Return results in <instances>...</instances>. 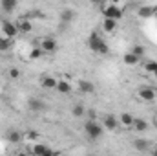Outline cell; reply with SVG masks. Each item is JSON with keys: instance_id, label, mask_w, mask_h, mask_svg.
Masks as SVG:
<instances>
[{"instance_id": "ffe728a7", "label": "cell", "mask_w": 157, "mask_h": 156, "mask_svg": "<svg viewBox=\"0 0 157 156\" xmlns=\"http://www.w3.org/2000/svg\"><path fill=\"white\" fill-rule=\"evenodd\" d=\"M152 15H154V7H150V6H144L139 9V17H143V18H148Z\"/></svg>"}, {"instance_id": "ba28073f", "label": "cell", "mask_w": 157, "mask_h": 156, "mask_svg": "<svg viewBox=\"0 0 157 156\" xmlns=\"http://www.w3.org/2000/svg\"><path fill=\"white\" fill-rule=\"evenodd\" d=\"M78 90L82 94H93L95 92V84L91 81H86V79H80L78 81Z\"/></svg>"}, {"instance_id": "4316f807", "label": "cell", "mask_w": 157, "mask_h": 156, "mask_svg": "<svg viewBox=\"0 0 157 156\" xmlns=\"http://www.w3.org/2000/svg\"><path fill=\"white\" fill-rule=\"evenodd\" d=\"M155 68H157V63H155V61L146 63V72H148V74H154V72H155Z\"/></svg>"}, {"instance_id": "7402d4cb", "label": "cell", "mask_w": 157, "mask_h": 156, "mask_svg": "<svg viewBox=\"0 0 157 156\" xmlns=\"http://www.w3.org/2000/svg\"><path fill=\"white\" fill-rule=\"evenodd\" d=\"M133 147H135L137 151H146V149H148V142H146V140H135V142H133Z\"/></svg>"}, {"instance_id": "ac0fdd59", "label": "cell", "mask_w": 157, "mask_h": 156, "mask_svg": "<svg viewBox=\"0 0 157 156\" xmlns=\"http://www.w3.org/2000/svg\"><path fill=\"white\" fill-rule=\"evenodd\" d=\"M22 140V134L18 132V130H9L7 132V142H11V143H18Z\"/></svg>"}, {"instance_id": "44dd1931", "label": "cell", "mask_w": 157, "mask_h": 156, "mask_svg": "<svg viewBox=\"0 0 157 156\" xmlns=\"http://www.w3.org/2000/svg\"><path fill=\"white\" fill-rule=\"evenodd\" d=\"M121 123H122L124 127H132V123H133V117H132V114L122 112V114H121Z\"/></svg>"}, {"instance_id": "484cf974", "label": "cell", "mask_w": 157, "mask_h": 156, "mask_svg": "<svg viewBox=\"0 0 157 156\" xmlns=\"http://www.w3.org/2000/svg\"><path fill=\"white\" fill-rule=\"evenodd\" d=\"M132 51H133V53L141 59V57L144 55V51H146V50H144V46H133V48H132Z\"/></svg>"}, {"instance_id": "4fadbf2b", "label": "cell", "mask_w": 157, "mask_h": 156, "mask_svg": "<svg viewBox=\"0 0 157 156\" xmlns=\"http://www.w3.org/2000/svg\"><path fill=\"white\" fill-rule=\"evenodd\" d=\"M132 127H133L135 130L143 132V130H146V129H148V121H146V119H141V117H133V123H132Z\"/></svg>"}, {"instance_id": "8992f818", "label": "cell", "mask_w": 157, "mask_h": 156, "mask_svg": "<svg viewBox=\"0 0 157 156\" xmlns=\"http://www.w3.org/2000/svg\"><path fill=\"white\" fill-rule=\"evenodd\" d=\"M28 107H29V110H33V112H44L46 110V103L39 99V97H31L29 101H28Z\"/></svg>"}, {"instance_id": "277c9868", "label": "cell", "mask_w": 157, "mask_h": 156, "mask_svg": "<svg viewBox=\"0 0 157 156\" xmlns=\"http://www.w3.org/2000/svg\"><path fill=\"white\" fill-rule=\"evenodd\" d=\"M157 92L154 88H150V86H144V88H139V92H137V97L139 99H143V101H146V103H152L154 99H155Z\"/></svg>"}, {"instance_id": "1f68e13d", "label": "cell", "mask_w": 157, "mask_h": 156, "mask_svg": "<svg viewBox=\"0 0 157 156\" xmlns=\"http://www.w3.org/2000/svg\"><path fill=\"white\" fill-rule=\"evenodd\" d=\"M90 2H93V4H101V2H104V0H90Z\"/></svg>"}, {"instance_id": "52a82bcc", "label": "cell", "mask_w": 157, "mask_h": 156, "mask_svg": "<svg viewBox=\"0 0 157 156\" xmlns=\"http://www.w3.org/2000/svg\"><path fill=\"white\" fill-rule=\"evenodd\" d=\"M40 48L44 50V53H53V51L57 50V40L51 39V37H46V39H42Z\"/></svg>"}, {"instance_id": "30bf717a", "label": "cell", "mask_w": 157, "mask_h": 156, "mask_svg": "<svg viewBox=\"0 0 157 156\" xmlns=\"http://www.w3.org/2000/svg\"><path fill=\"white\" fill-rule=\"evenodd\" d=\"M104 129H108V130H115L117 129V125H119V121H117V117L115 116H112V114H108V116H104Z\"/></svg>"}, {"instance_id": "f546056e", "label": "cell", "mask_w": 157, "mask_h": 156, "mask_svg": "<svg viewBox=\"0 0 157 156\" xmlns=\"http://www.w3.org/2000/svg\"><path fill=\"white\" fill-rule=\"evenodd\" d=\"M150 151H152V154H154V156H157V147H152Z\"/></svg>"}, {"instance_id": "5b68a950", "label": "cell", "mask_w": 157, "mask_h": 156, "mask_svg": "<svg viewBox=\"0 0 157 156\" xmlns=\"http://www.w3.org/2000/svg\"><path fill=\"white\" fill-rule=\"evenodd\" d=\"M2 31H4V35H6L7 39H13V37H17V33H18V26L13 24V22H9V20H4V22H2Z\"/></svg>"}, {"instance_id": "9a60e30c", "label": "cell", "mask_w": 157, "mask_h": 156, "mask_svg": "<svg viewBox=\"0 0 157 156\" xmlns=\"http://www.w3.org/2000/svg\"><path fill=\"white\" fill-rule=\"evenodd\" d=\"M31 151H33V154H39V156H49V154H53V151H51L49 147H44V145H35Z\"/></svg>"}, {"instance_id": "6da1fadb", "label": "cell", "mask_w": 157, "mask_h": 156, "mask_svg": "<svg viewBox=\"0 0 157 156\" xmlns=\"http://www.w3.org/2000/svg\"><path fill=\"white\" fill-rule=\"evenodd\" d=\"M88 46H90L95 53H99V55H108V53H110L108 44L101 39L97 33H91V35H90V39H88Z\"/></svg>"}, {"instance_id": "4dcf8cb0", "label": "cell", "mask_w": 157, "mask_h": 156, "mask_svg": "<svg viewBox=\"0 0 157 156\" xmlns=\"http://www.w3.org/2000/svg\"><path fill=\"white\" fill-rule=\"evenodd\" d=\"M104 2H110V4H119L121 0H104Z\"/></svg>"}, {"instance_id": "d6986e66", "label": "cell", "mask_w": 157, "mask_h": 156, "mask_svg": "<svg viewBox=\"0 0 157 156\" xmlns=\"http://www.w3.org/2000/svg\"><path fill=\"white\" fill-rule=\"evenodd\" d=\"M17 26H18V31H31V22L28 18H20Z\"/></svg>"}, {"instance_id": "d4e9b609", "label": "cell", "mask_w": 157, "mask_h": 156, "mask_svg": "<svg viewBox=\"0 0 157 156\" xmlns=\"http://www.w3.org/2000/svg\"><path fill=\"white\" fill-rule=\"evenodd\" d=\"M9 50V39L7 37H0V51Z\"/></svg>"}, {"instance_id": "2e32d148", "label": "cell", "mask_w": 157, "mask_h": 156, "mask_svg": "<svg viewBox=\"0 0 157 156\" xmlns=\"http://www.w3.org/2000/svg\"><path fill=\"white\" fill-rule=\"evenodd\" d=\"M17 0H2V9L6 11V13H11V11H15V7H17Z\"/></svg>"}, {"instance_id": "83f0119b", "label": "cell", "mask_w": 157, "mask_h": 156, "mask_svg": "<svg viewBox=\"0 0 157 156\" xmlns=\"http://www.w3.org/2000/svg\"><path fill=\"white\" fill-rule=\"evenodd\" d=\"M9 77L11 79H18L20 77V70H18V68H11V70H9Z\"/></svg>"}, {"instance_id": "e0dca14e", "label": "cell", "mask_w": 157, "mask_h": 156, "mask_svg": "<svg viewBox=\"0 0 157 156\" xmlns=\"http://www.w3.org/2000/svg\"><path fill=\"white\" fill-rule=\"evenodd\" d=\"M57 81L59 79L51 77V76H46V77L42 79V86L44 88H57Z\"/></svg>"}, {"instance_id": "3957f363", "label": "cell", "mask_w": 157, "mask_h": 156, "mask_svg": "<svg viewBox=\"0 0 157 156\" xmlns=\"http://www.w3.org/2000/svg\"><path fill=\"white\" fill-rule=\"evenodd\" d=\"M102 15L108 17V18H115V20H119V18L122 17V9L119 7L117 4H110V2H108V6L102 9Z\"/></svg>"}, {"instance_id": "f1b7e54d", "label": "cell", "mask_w": 157, "mask_h": 156, "mask_svg": "<svg viewBox=\"0 0 157 156\" xmlns=\"http://www.w3.org/2000/svg\"><path fill=\"white\" fill-rule=\"evenodd\" d=\"M88 116H90V119H95V117H97V114H95V110L91 109V110H88Z\"/></svg>"}, {"instance_id": "9c48e42d", "label": "cell", "mask_w": 157, "mask_h": 156, "mask_svg": "<svg viewBox=\"0 0 157 156\" xmlns=\"http://www.w3.org/2000/svg\"><path fill=\"white\" fill-rule=\"evenodd\" d=\"M73 18H75V11H73V9L64 7V9L60 11V20H62V24H70Z\"/></svg>"}, {"instance_id": "7c38bea8", "label": "cell", "mask_w": 157, "mask_h": 156, "mask_svg": "<svg viewBox=\"0 0 157 156\" xmlns=\"http://www.w3.org/2000/svg\"><path fill=\"white\" fill-rule=\"evenodd\" d=\"M122 63H124L126 66H135V64L139 63V57H137L133 51H128V53H124V57H122Z\"/></svg>"}, {"instance_id": "5bb4252c", "label": "cell", "mask_w": 157, "mask_h": 156, "mask_svg": "<svg viewBox=\"0 0 157 156\" xmlns=\"http://www.w3.org/2000/svg\"><path fill=\"white\" fill-rule=\"evenodd\" d=\"M57 90H59L60 94H68V92L71 90L70 81H66V79H59V81H57Z\"/></svg>"}, {"instance_id": "d6a6232c", "label": "cell", "mask_w": 157, "mask_h": 156, "mask_svg": "<svg viewBox=\"0 0 157 156\" xmlns=\"http://www.w3.org/2000/svg\"><path fill=\"white\" fill-rule=\"evenodd\" d=\"M154 77H155V79H157V68H155V72H154Z\"/></svg>"}, {"instance_id": "7a4b0ae2", "label": "cell", "mask_w": 157, "mask_h": 156, "mask_svg": "<svg viewBox=\"0 0 157 156\" xmlns=\"http://www.w3.org/2000/svg\"><path fill=\"white\" fill-rule=\"evenodd\" d=\"M84 130H86L88 138L95 142V140H99V138L102 136L104 127H102V125H99V123H97V119H88V121H86V125H84Z\"/></svg>"}, {"instance_id": "cb8c5ba5", "label": "cell", "mask_w": 157, "mask_h": 156, "mask_svg": "<svg viewBox=\"0 0 157 156\" xmlns=\"http://www.w3.org/2000/svg\"><path fill=\"white\" fill-rule=\"evenodd\" d=\"M42 55H44V50L42 48H33L29 51V59H40Z\"/></svg>"}, {"instance_id": "8fae6325", "label": "cell", "mask_w": 157, "mask_h": 156, "mask_svg": "<svg viewBox=\"0 0 157 156\" xmlns=\"http://www.w3.org/2000/svg\"><path fill=\"white\" fill-rule=\"evenodd\" d=\"M115 28H117V20H115V18H108V17H104V20H102V30H104L106 33H112Z\"/></svg>"}, {"instance_id": "603a6c76", "label": "cell", "mask_w": 157, "mask_h": 156, "mask_svg": "<svg viewBox=\"0 0 157 156\" xmlns=\"http://www.w3.org/2000/svg\"><path fill=\"white\" fill-rule=\"evenodd\" d=\"M84 112H86V109L82 107V105H75L73 109H71V114L75 117H80V116H84Z\"/></svg>"}]
</instances>
